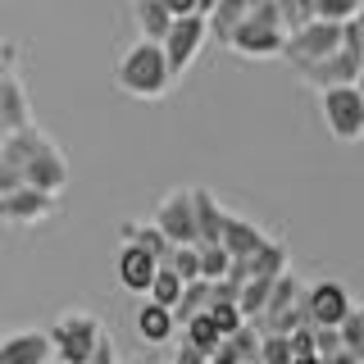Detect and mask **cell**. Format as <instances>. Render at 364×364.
Wrapping results in <instances>:
<instances>
[{
  "mask_svg": "<svg viewBox=\"0 0 364 364\" xmlns=\"http://www.w3.org/2000/svg\"><path fill=\"white\" fill-rule=\"evenodd\" d=\"M250 264V278H264V282H273L278 278V273H287L291 264H287V242H282V237H269L264 246L255 250V255L246 259Z\"/></svg>",
  "mask_w": 364,
  "mask_h": 364,
  "instance_id": "cell-21",
  "label": "cell"
},
{
  "mask_svg": "<svg viewBox=\"0 0 364 364\" xmlns=\"http://www.w3.org/2000/svg\"><path fill=\"white\" fill-rule=\"evenodd\" d=\"M310 333H314V360H328V355H337V350H341L337 328H310Z\"/></svg>",
  "mask_w": 364,
  "mask_h": 364,
  "instance_id": "cell-34",
  "label": "cell"
},
{
  "mask_svg": "<svg viewBox=\"0 0 364 364\" xmlns=\"http://www.w3.org/2000/svg\"><path fill=\"white\" fill-rule=\"evenodd\" d=\"M159 5L168 9V18H187V14H196V0H159Z\"/></svg>",
  "mask_w": 364,
  "mask_h": 364,
  "instance_id": "cell-37",
  "label": "cell"
},
{
  "mask_svg": "<svg viewBox=\"0 0 364 364\" xmlns=\"http://www.w3.org/2000/svg\"><path fill=\"white\" fill-rule=\"evenodd\" d=\"M264 242H269V232L259 228V219H250V214H232V210H228L223 232H219V246L228 250V259H250Z\"/></svg>",
  "mask_w": 364,
  "mask_h": 364,
  "instance_id": "cell-12",
  "label": "cell"
},
{
  "mask_svg": "<svg viewBox=\"0 0 364 364\" xmlns=\"http://www.w3.org/2000/svg\"><path fill=\"white\" fill-rule=\"evenodd\" d=\"M337 337H341V350H346V355H355V360L364 364V310H350L346 318H341Z\"/></svg>",
  "mask_w": 364,
  "mask_h": 364,
  "instance_id": "cell-25",
  "label": "cell"
},
{
  "mask_svg": "<svg viewBox=\"0 0 364 364\" xmlns=\"http://www.w3.org/2000/svg\"><path fill=\"white\" fill-rule=\"evenodd\" d=\"M246 18H250V23H259V28H278V32H287V28H282V14H278V5H273V0H259V5H250V9H246Z\"/></svg>",
  "mask_w": 364,
  "mask_h": 364,
  "instance_id": "cell-33",
  "label": "cell"
},
{
  "mask_svg": "<svg viewBox=\"0 0 364 364\" xmlns=\"http://www.w3.org/2000/svg\"><path fill=\"white\" fill-rule=\"evenodd\" d=\"M360 9V0H314V18L318 23H333V28H341V23H350Z\"/></svg>",
  "mask_w": 364,
  "mask_h": 364,
  "instance_id": "cell-27",
  "label": "cell"
},
{
  "mask_svg": "<svg viewBox=\"0 0 364 364\" xmlns=\"http://www.w3.org/2000/svg\"><path fill=\"white\" fill-rule=\"evenodd\" d=\"M178 296H182V278H178L173 269L159 264V269H155V278H151V291H146V301L173 314V310H178Z\"/></svg>",
  "mask_w": 364,
  "mask_h": 364,
  "instance_id": "cell-22",
  "label": "cell"
},
{
  "mask_svg": "<svg viewBox=\"0 0 364 364\" xmlns=\"http://www.w3.org/2000/svg\"><path fill=\"white\" fill-rule=\"evenodd\" d=\"M291 364H323V360H314V355H310V360H291Z\"/></svg>",
  "mask_w": 364,
  "mask_h": 364,
  "instance_id": "cell-42",
  "label": "cell"
},
{
  "mask_svg": "<svg viewBox=\"0 0 364 364\" xmlns=\"http://www.w3.org/2000/svg\"><path fill=\"white\" fill-rule=\"evenodd\" d=\"M318 109H323V128L337 136V141H360L364 136V96L355 87H333L318 96Z\"/></svg>",
  "mask_w": 364,
  "mask_h": 364,
  "instance_id": "cell-6",
  "label": "cell"
},
{
  "mask_svg": "<svg viewBox=\"0 0 364 364\" xmlns=\"http://www.w3.org/2000/svg\"><path fill=\"white\" fill-rule=\"evenodd\" d=\"M182 341H187V346H196L200 355H210L223 337H219V328L210 323V314H196V318H187V323H182Z\"/></svg>",
  "mask_w": 364,
  "mask_h": 364,
  "instance_id": "cell-24",
  "label": "cell"
},
{
  "mask_svg": "<svg viewBox=\"0 0 364 364\" xmlns=\"http://www.w3.org/2000/svg\"><path fill=\"white\" fill-rule=\"evenodd\" d=\"M205 314H210V323L219 328V337H232L237 328L246 323V318L237 314V305H210V310H205Z\"/></svg>",
  "mask_w": 364,
  "mask_h": 364,
  "instance_id": "cell-32",
  "label": "cell"
},
{
  "mask_svg": "<svg viewBox=\"0 0 364 364\" xmlns=\"http://www.w3.org/2000/svg\"><path fill=\"white\" fill-rule=\"evenodd\" d=\"M5 151L14 155V164H18V173H23V187L46 191V196H64V187H68V159H64L60 146H55L50 132H41L37 123H32V128L5 136Z\"/></svg>",
  "mask_w": 364,
  "mask_h": 364,
  "instance_id": "cell-1",
  "label": "cell"
},
{
  "mask_svg": "<svg viewBox=\"0 0 364 364\" xmlns=\"http://www.w3.org/2000/svg\"><path fill=\"white\" fill-rule=\"evenodd\" d=\"M323 364H360V360H355V355H346V350H337V355H328Z\"/></svg>",
  "mask_w": 364,
  "mask_h": 364,
  "instance_id": "cell-39",
  "label": "cell"
},
{
  "mask_svg": "<svg viewBox=\"0 0 364 364\" xmlns=\"http://www.w3.org/2000/svg\"><path fill=\"white\" fill-rule=\"evenodd\" d=\"M132 328H136V337H141L146 346H168V341H173V333H178L173 314L159 310V305H151V301H146L141 310L132 314Z\"/></svg>",
  "mask_w": 364,
  "mask_h": 364,
  "instance_id": "cell-18",
  "label": "cell"
},
{
  "mask_svg": "<svg viewBox=\"0 0 364 364\" xmlns=\"http://www.w3.org/2000/svg\"><path fill=\"white\" fill-rule=\"evenodd\" d=\"M151 223L159 228L168 246H196V219H191V187H173L164 191L151 214Z\"/></svg>",
  "mask_w": 364,
  "mask_h": 364,
  "instance_id": "cell-7",
  "label": "cell"
},
{
  "mask_svg": "<svg viewBox=\"0 0 364 364\" xmlns=\"http://www.w3.org/2000/svg\"><path fill=\"white\" fill-rule=\"evenodd\" d=\"M18 60H23V50H18L14 41H5V37H0V77L18 73Z\"/></svg>",
  "mask_w": 364,
  "mask_h": 364,
  "instance_id": "cell-35",
  "label": "cell"
},
{
  "mask_svg": "<svg viewBox=\"0 0 364 364\" xmlns=\"http://www.w3.org/2000/svg\"><path fill=\"white\" fill-rule=\"evenodd\" d=\"M337 46H341V28L310 18L305 28L287 32V41H282V60H287L296 73H301V68H310V64H318V60H328Z\"/></svg>",
  "mask_w": 364,
  "mask_h": 364,
  "instance_id": "cell-4",
  "label": "cell"
},
{
  "mask_svg": "<svg viewBox=\"0 0 364 364\" xmlns=\"http://www.w3.org/2000/svg\"><path fill=\"white\" fill-rule=\"evenodd\" d=\"M223 341L237 350V360H242V364H255V350H259V333H255V323H242L232 337H223Z\"/></svg>",
  "mask_w": 364,
  "mask_h": 364,
  "instance_id": "cell-30",
  "label": "cell"
},
{
  "mask_svg": "<svg viewBox=\"0 0 364 364\" xmlns=\"http://www.w3.org/2000/svg\"><path fill=\"white\" fill-rule=\"evenodd\" d=\"M301 305H305L310 328H341V318L355 310V305H350L346 282H337V278H314V282H305Z\"/></svg>",
  "mask_w": 364,
  "mask_h": 364,
  "instance_id": "cell-5",
  "label": "cell"
},
{
  "mask_svg": "<svg viewBox=\"0 0 364 364\" xmlns=\"http://www.w3.org/2000/svg\"><path fill=\"white\" fill-rule=\"evenodd\" d=\"M355 91L364 96V55H360V73H355Z\"/></svg>",
  "mask_w": 364,
  "mask_h": 364,
  "instance_id": "cell-41",
  "label": "cell"
},
{
  "mask_svg": "<svg viewBox=\"0 0 364 364\" xmlns=\"http://www.w3.org/2000/svg\"><path fill=\"white\" fill-rule=\"evenodd\" d=\"M278 5V14H282V28L296 32V28H305V23L314 18V0H273Z\"/></svg>",
  "mask_w": 364,
  "mask_h": 364,
  "instance_id": "cell-29",
  "label": "cell"
},
{
  "mask_svg": "<svg viewBox=\"0 0 364 364\" xmlns=\"http://www.w3.org/2000/svg\"><path fill=\"white\" fill-rule=\"evenodd\" d=\"M282 41H287V32H278V28H259V23L242 18V28L228 37V50L246 55V60H282Z\"/></svg>",
  "mask_w": 364,
  "mask_h": 364,
  "instance_id": "cell-11",
  "label": "cell"
},
{
  "mask_svg": "<svg viewBox=\"0 0 364 364\" xmlns=\"http://www.w3.org/2000/svg\"><path fill=\"white\" fill-rule=\"evenodd\" d=\"M196 255H200V282H219L228 278V250L223 246H196Z\"/></svg>",
  "mask_w": 364,
  "mask_h": 364,
  "instance_id": "cell-26",
  "label": "cell"
},
{
  "mask_svg": "<svg viewBox=\"0 0 364 364\" xmlns=\"http://www.w3.org/2000/svg\"><path fill=\"white\" fill-rule=\"evenodd\" d=\"M87 364H114V337H109V333L96 341V350H91V360H87Z\"/></svg>",
  "mask_w": 364,
  "mask_h": 364,
  "instance_id": "cell-36",
  "label": "cell"
},
{
  "mask_svg": "<svg viewBox=\"0 0 364 364\" xmlns=\"http://www.w3.org/2000/svg\"><path fill=\"white\" fill-rule=\"evenodd\" d=\"M355 73H360V55H346V50L337 46L328 60L301 68V82L323 96V91H333V87H355Z\"/></svg>",
  "mask_w": 364,
  "mask_h": 364,
  "instance_id": "cell-10",
  "label": "cell"
},
{
  "mask_svg": "<svg viewBox=\"0 0 364 364\" xmlns=\"http://www.w3.org/2000/svg\"><path fill=\"white\" fill-rule=\"evenodd\" d=\"M155 259L146 255V250H136V246H123L119 250V264H114V273H119V282L128 291H136V296H146L151 291V278H155Z\"/></svg>",
  "mask_w": 364,
  "mask_h": 364,
  "instance_id": "cell-17",
  "label": "cell"
},
{
  "mask_svg": "<svg viewBox=\"0 0 364 364\" xmlns=\"http://www.w3.org/2000/svg\"><path fill=\"white\" fill-rule=\"evenodd\" d=\"M242 18H246V0H219V5L205 14V32H210V41L228 46V37L242 28Z\"/></svg>",
  "mask_w": 364,
  "mask_h": 364,
  "instance_id": "cell-20",
  "label": "cell"
},
{
  "mask_svg": "<svg viewBox=\"0 0 364 364\" xmlns=\"http://www.w3.org/2000/svg\"><path fill=\"white\" fill-rule=\"evenodd\" d=\"M132 23L141 32L136 41H151V46H159L168 37V28H173V18H168V9L159 0H132Z\"/></svg>",
  "mask_w": 364,
  "mask_h": 364,
  "instance_id": "cell-19",
  "label": "cell"
},
{
  "mask_svg": "<svg viewBox=\"0 0 364 364\" xmlns=\"http://www.w3.org/2000/svg\"><path fill=\"white\" fill-rule=\"evenodd\" d=\"M0 123H5V132H23L32 128V96H28V82H23L18 73L0 77Z\"/></svg>",
  "mask_w": 364,
  "mask_h": 364,
  "instance_id": "cell-13",
  "label": "cell"
},
{
  "mask_svg": "<svg viewBox=\"0 0 364 364\" xmlns=\"http://www.w3.org/2000/svg\"><path fill=\"white\" fill-rule=\"evenodd\" d=\"M55 210H60V196H46V191H32V187L0 196V223H9V228L46 223V219H55Z\"/></svg>",
  "mask_w": 364,
  "mask_h": 364,
  "instance_id": "cell-9",
  "label": "cell"
},
{
  "mask_svg": "<svg viewBox=\"0 0 364 364\" xmlns=\"http://www.w3.org/2000/svg\"><path fill=\"white\" fill-rule=\"evenodd\" d=\"M114 82H119L123 96L132 100H164L173 91V73L164 64V50L151 41H132L128 50L119 55V68H114Z\"/></svg>",
  "mask_w": 364,
  "mask_h": 364,
  "instance_id": "cell-2",
  "label": "cell"
},
{
  "mask_svg": "<svg viewBox=\"0 0 364 364\" xmlns=\"http://www.w3.org/2000/svg\"><path fill=\"white\" fill-rule=\"evenodd\" d=\"M255 364H291V346H287V337H278V333H269V337H259V350H255Z\"/></svg>",
  "mask_w": 364,
  "mask_h": 364,
  "instance_id": "cell-31",
  "label": "cell"
},
{
  "mask_svg": "<svg viewBox=\"0 0 364 364\" xmlns=\"http://www.w3.org/2000/svg\"><path fill=\"white\" fill-rule=\"evenodd\" d=\"M210 41V32H205V18L200 14H187V18H173V28H168V37L159 41V50H164V64L168 73H173V82L182 73H187L191 64H196L200 46Z\"/></svg>",
  "mask_w": 364,
  "mask_h": 364,
  "instance_id": "cell-8",
  "label": "cell"
},
{
  "mask_svg": "<svg viewBox=\"0 0 364 364\" xmlns=\"http://www.w3.org/2000/svg\"><path fill=\"white\" fill-rule=\"evenodd\" d=\"M210 310V282H182V296H178V310H173V323L182 328L187 318H196V314H205Z\"/></svg>",
  "mask_w": 364,
  "mask_h": 364,
  "instance_id": "cell-23",
  "label": "cell"
},
{
  "mask_svg": "<svg viewBox=\"0 0 364 364\" xmlns=\"http://www.w3.org/2000/svg\"><path fill=\"white\" fill-rule=\"evenodd\" d=\"M119 242H123V246L146 250L155 264H168V255H173V246L159 237V228H155L151 219H146V223H141V219H123V223H119Z\"/></svg>",
  "mask_w": 364,
  "mask_h": 364,
  "instance_id": "cell-16",
  "label": "cell"
},
{
  "mask_svg": "<svg viewBox=\"0 0 364 364\" xmlns=\"http://www.w3.org/2000/svg\"><path fill=\"white\" fill-rule=\"evenodd\" d=\"M191 219H196V246H219L228 210L219 205L210 187H191Z\"/></svg>",
  "mask_w": 364,
  "mask_h": 364,
  "instance_id": "cell-14",
  "label": "cell"
},
{
  "mask_svg": "<svg viewBox=\"0 0 364 364\" xmlns=\"http://www.w3.org/2000/svg\"><path fill=\"white\" fill-rule=\"evenodd\" d=\"M50 337L41 328H28V333L0 337V364H50Z\"/></svg>",
  "mask_w": 364,
  "mask_h": 364,
  "instance_id": "cell-15",
  "label": "cell"
},
{
  "mask_svg": "<svg viewBox=\"0 0 364 364\" xmlns=\"http://www.w3.org/2000/svg\"><path fill=\"white\" fill-rule=\"evenodd\" d=\"M214 5H219V0H196V14L205 18V14H210V9H214Z\"/></svg>",
  "mask_w": 364,
  "mask_h": 364,
  "instance_id": "cell-40",
  "label": "cell"
},
{
  "mask_svg": "<svg viewBox=\"0 0 364 364\" xmlns=\"http://www.w3.org/2000/svg\"><path fill=\"white\" fill-rule=\"evenodd\" d=\"M164 269H173L182 282H196V278H200V255H196V246H173V255H168Z\"/></svg>",
  "mask_w": 364,
  "mask_h": 364,
  "instance_id": "cell-28",
  "label": "cell"
},
{
  "mask_svg": "<svg viewBox=\"0 0 364 364\" xmlns=\"http://www.w3.org/2000/svg\"><path fill=\"white\" fill-rule=\"evenodd\" d=\"M350 28H355V37L364 46V0H360V9H355V18H350Z\"/></svg>",
  "mask_w": 364,
  "mask_h": 364,
  "instance_id": "cell-38",
  "label": "cell"
},
{
  "mask_svg": "<svg viewBox=\"0 0 364 364\" xmlns=\"http://www.w3.org/2000/svg\"><path fill=\"white\" fill-rule=\"evenodd\" d=\"M46 337H50V350H55L60 364H87L91 350H96V341L105 337V323L91 310H64V314H55V323L46 328Z\"/></svg>",
  "mask_w": 364,
  "mask_h": 364,
  "instance_id": "cell-3",
  "label": "cell"
}]
</instances>
